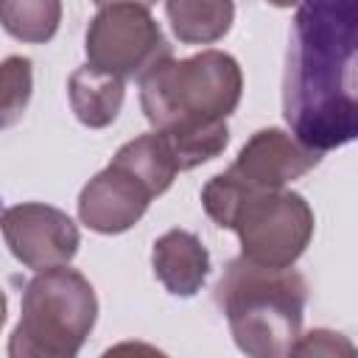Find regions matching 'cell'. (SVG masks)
Returning a JSON list of instances; mask_svg holds the SVG:
<instances>
[{
  "mask_svg": "<svg viewBox=\"0 0 358 358\" xmlns=\"http://www.w3.org/2000/svg\"><path fill=\"white\" fill-rule=\"evenodd\" d=\"M87 62L117 78H143L154 64L171 56L157 20L134 3L101 6L87 28Z\"/></svg>",
  "mask_w": 358,
  "mask_h": 358,
  "instance_id": "obj_6",
  "label": "cell"
},
{
  "mask_svg": "<svg viewBox=\"0 0 358 358\" xmlns=\"http://www.w3.org/2000/svg\"><path fill=\"white\" fill-rule=\"evenodd\" d=\"M34 90L31 59L8 56L0 62V129H8L22 120Z\"/></svg>",
  "mask_w": 358,
  "mask_h": 358,
  "instance_id": "obj_15",
  "label": "cell"
},
{
  "mask_svg": "<svg viewBox=\"0 0 358 358\" xmlns=\"http://www.w3.org/2000/svg\"><path fill=\"white\" fill-rule=\"evenodd\" d=\"M322 151L299 143L282 129H260L241 148L229 173L255 190H280L288 182L313 171Z\"/></svg>",
  "mask_w": 358,
  "mask_h": 358,
  "instance_id": "obj_8",
  "label": "cell"
},
{
  "mask_svg": "<svg viewBox=\"0 0 358 358\" xmlns=\"http://www.w3.org/2000/svg\"><path fill=\"white\" fill-rule=\"evenodd\" d=\"M215 302L241 352L282 358L291 355L302 333L308 282L291 266H266L241 255L224 268L215 285Z\"/></svg>",
  "mask_w": 358,
  "mask_h": 358,
  "instance_id": "obj_3",
  "label": "cell"
},
{
  "mask_svg": "<svg viewBox=\"0 0 358 358\" xmlns=\"http://www.w3.org/2000/svg\"><path fill=\"white\" fill-rule=\"evenodd\" d=\"M6 322V296H3V288H0V327Z\"/></svg>",
  "mask_w": 358,
  "mask_h": 358,
  "instance_id": "obj_19",
  "label": "cell"
},
{
  "mask_svg": "<svg viewBox=\"0 0 358 358\" xmlns=\"http://www.w3.org/2000/svg\"><path fill=\"white\" fill-rule=\"evenodd\" d=\"M151 199L154 196L129 171L109 162L84 185L78 196V218L101 235H117L143 218Z\"/></svg>",
  "mask_w": 358,
  "mask_h": 358,
  "instance_id": "obj_9",
  "label": "cell"
},
{
  "mask_svg": "<svg viewBox=\"0 0 358 358\" xmlns=\"http://www.w3.org/2000/svg\"><path fill=\"white\" fill-rule=\"evenodd\" d=\"M98 316L90 280L64 266L42 268L25 285L20 322L8 341L11 358H73Z\"/></svg>",
  "mask_w": 358,
  "mask_h": 358,
  "instance_id": "obj_4",
  "label": "cell"
},
{
  "mask_svg": "<svg viewBox=\"0 0 358 358\" xmlns=\"http://www.w3.org/2000/svg\"><path fill=\"white\" fill-rule=\"evenodd\" d=\"M59 22L62 0H0V25L20 42H48Z\"/></svg>",
  "mask_w": 358,
  "mask_h": 358,
  "instance_id": "obj_14",
  "label": "cell"
},
{
  "mask_svg": "<svg viewBox=\"0 0 358 358\" xmlns=\"http://www.w3.org/2000/svg\"><path fill=\"white\" fill-rule=\"evenodd\" d=\"M112 165L129 171L151 196L165 193V190L171 187L173 176L179 173L168 143H165L157 131L140 134V137L129 140V143L112 157Z\"/></svg>",
  "mask_w": 358,
  "mask_h": 358,
  "instance_id": "obj_13",
  "label": "cell"
},
{
  "mask_svg": "<svg viewBox=\"0 0 358 358\" xmlns=\"http://www.w3.org/2000/svg\"><path fill=\"white\" fill-rule=\"evenodd\" d=\"M70 106L76 117L90 129L109 126L123 106V78L103 73L92 64L78 67L67 84Z\"/></svg>",
  "mask_w": 358,
  "mask_h": 358,
  "instance_id": "obj_11",
  "label": "cell"
},
{
  "mask_svg": "<svg viewBox=\"0 0 358 358\" xmlns=\"http://www.w3.org/2000/svg\"><path fill=\"white\" fill-rule=\"evenodd\" d=\"M0 232L11 255L34 271L70 263L81 241L67 213L39 201H25L3 210Z\"/></svg>",
  "mask_w": 358,
  "mask_h": 358,
  "instance_id": "obj_7",
  "label": "cell"
},
{
  "mask_svg": "<svg viewBox=\"0 0 358 358\" xmlns=\"http://www.w3.org/2000/svg\"><path fill=\"white\" fill-rule=\"evenodd\" d=\"M98 6H112V3H134V6H143V8H151L157 0H92Z\"/></svg>",
  "mask_w": 358,
  "mask_h": 358,
  "instance_id": "obj_17",
  "label": "cell"
},
{
  "mask_svg": "<svg viewBox=\"0 0 358 358\" xmlns=\"http://www.w3.org/2000/svg\"><path fill=\"white\" fill-rule=\"evenodd\" d=\"M243 90L238 62L221 50L162 59L140 78V106L168 143L179 171L218 157L229 143L227 117Z\"/></svg>",
  "mask_w": 358,
  "mask_h": 358,
  "instance_id": "obj_2",
  "label": "cell"
},
{
  "mask_svg": "<svg viewBox=\"0 0 358 358\" xmlns=\"http://www.w3.org/2000/svg\"><path fill=\"white\" fill-rule=\"evenodd\" d=\"M229 229L238 232L243 257L266 266H294L313 235V210L291 190L246 187Z\"/></svg>",
  "mask_w": 358,
  "mask_h": 358,
  "instance_id": "obj_5",
  "label": "cell"
},
{
  "mask_svg": "<svg viewBox=\"0 0 358 358\" xmlns=\"http://www.w3.org/2000/svg\"><path fill=\"white\" fill-rule=\"evenodd\" d=\"M165 14L179 42L210 45L229 31L235 20V3L232 0H165Z\"/></svg>",
  "mask_w": 358,
  "mask_h": 358,
  "instance_id": "obj_12",
  "label": "cell"
},
{
  "mask_svg": "<svg viewBox=\"0 0 358 358\" xmlns=\"http://www.w3.org/2000/svg\"><path fill=\"white\" fill-rule=\"evenodd\" d=\"M151 266L173 296H193L210 274V255L193 232L168 229L154 241Z\"/></svg>",
  "mask_w": 358,
  "mask_h": 358,
  "instance_id": "obj_10",
  "label": "cell"
},
{
  "mask_svg": "<svg viewBox=\"0 0 358 358\" xmlns=\"http://www.w3.org/2000/svg\"><path fill=\"white\" fill-rule=\"evenodd\" d=\"M271 6H277V8H288V6H296L299 0H268Z\"/></svg>",
  "mask_w": 358,
  "mask_h": 358,
  "instance_id": "obj_18",
  "label": "cell"
},
{
  "mask_svg": "<svg viewBox=\"0 0 358 358\" xmlns=\"http://www.w3.org/2000/svg\"><path fill=\"white\" fill-rule=\"evenodd\" d=\"M291 355H352V344L338 333L310 330L308 336L299 333L291 347Z\"/></svg>",
  "mask_w": 358,
  "mask_h": 358,
  "instance_id": "obj_16",
  "label": "cell"
},
{
  "mask_svg": "<svg viewBox=\"0 0 358 358\" xmlns=\"http://www.w3.org/2000/svg\"><path fill=\"white\" fill-rule=\"evenodd\" d=\"M358 0H299L282 78V115L294 137L330 151L355 137Z\"/></svg>",
  "mask_w": 358,
  "mask_h": 358,
  "instance_id": "obj_1",
  "label": "cell"
}]
</instances>
